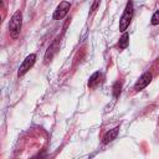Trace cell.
<instances>
[{"label": "cell", "mask_w": 159, "mask_h": 159, "mask_svg": "<svg viewBox=\"0 0 159 159\" xmlns=\"http://www.w3.org/2000/svg\"><path fill=\"white\" fill-rule=\"evenodd\" d=\"M21 25H22V14L21 11H16L9 22V31L12 39H17V36L20 35Z\"/></svg>", "instance_id": "1"}, {"label": "cell", "mask_w": 159, "mask_h": 159, "mask_svg": "<svg viewBox=\"0 0 159 159\" xmlns=\"http://www.w3.org/2000/svg\"><path fill=\"white\" fill-rule=\"evenodd\" d=\"M132 17H133V2L129 0L127 2V6L124 9V12H123V15H122V17L119 20V31L124 32L127 30V27L130 24Z\"/></svg>", "instance_id": "2"}, {"label": "cell", "mask_w": 159, "mask_h": 159, "mask_svg": "<svg viewBox=\"0 0 159 159\" xmlns=\"http://www.w3.org/2000/svg\"><path fill=\"white\" fill-rule=\"evenodd\" d=\"M35 61H36V55H35V53H30V55L22 61V63L20 65L19 71H17V76H19V77L24 76V75H25V73L34 66Z\"/></svg>", "instance_id": "3"}, {"label": "cell", "mask_w": 159, "mask_h": 159, "mask_svg": "<svg viewBox=\"0 0 159 159\" xmlns=\"http://www.w3.org/2000/svg\"><path fill=\"white\" fill-rule=\"evenodd\" d=\"M70 7H71V4H70L68 1H62V2H60V5L56 7V10H55V12H53V19H55V20H61V19H63V17L67 15Z\"/></svg>", "instance_id": "4"}, {"label": "cell", "mask_w": 159, "mask_h": 159, "mask_svg": "<svg viewBox=\"0 0 159 159\" xmlns=\"http://www.w3.org/2000/svg\"><path fill=\"white\" fill-rule=\"evenodd\" d=\"M152 78H153V75H152L150 72H145V73H143V75L139 77V80L137 81V83L134 84V89H135L137 92L144 89V88L150 83Z\"/></svg>", "instance_id": "5"}, {"label": "cell", "mask_w": 159, "mask_h": 159, "mask_svg": "<svg viewBox=\"0 0 159 159\" xmlns=\"http://www.w3.org/2000/svg\"><path fill=\"white\" fill-rule=\"evenodd\" d=\"M58 48H60V40H55V41L50 45V47L47 48V51H46V53H45V63H48V62L53 58V56L57 53Z\"/></svg>", "instance_id": "6"}, {"label": "cell", "mask_w": 159, "mask_h": 159, "mask_svg": "<svg viewBox=\"0 0 159 159\" xmlns=\"http://www.w3.org/2000/svg\"><path fill=\"white\" fill-rule=\"evenodd\" d=\"M118 130H119V128L117 127V128H113V129H109L104 135H103V139H102V143L103 144H107V143H109V142H112L116 137H117V134H118Z\"/></svg>", "instance_id": "7"}, {"label": "cell", "mask_w": 159, "mask_h": 159, "mask_svg": "<svg viewBox=\"0 0 159 159\" xmlns=\"http://www.w3.org/2000/svg\"><path fill=\"white\" fill-rule=\"evenodd\" d=\"M101 77H102L101 72H94V73L89 77V80H88V87H89V88H94L97 84H99Z\"/></svg>", "instance_id": "8"}, {"label": "cell", "mask_w": 159, "mask_h": 159, "mask_svg": "<svg viewBox=\"0 0 159 159\" xmlns=\"http://www.w3.org/2000/svg\"><path fill=\"white\" fill-rule=\"evenodd\" d=\"M128 45H129V35H128L127 32H124V34L122 35V37L119 39V41H118V47H119L120 50H123V48H125Z\"/></svg>", "instance_id": "9"}, {"label": "cell", "mask_w": 159, "mask_h": 159, "mask_svg": "<svg viewBox=\"0 0 159 159\" xmlns=\"http://www.w3.org/2000/svg\"><path fill=\"white\" fill-rule=\"evenodd\" d=\"M120 91H122V82H116L114 86H113V96L114 97H118L120 94Z\"/></svg>", "instance_id": "10"}, {"label": "cell", "mask_w": 159, "mask_h": 159, "mask_svg": "<svg viewBox=\"0 0 159 159\" xmlns=\"http://www.w3.org/2000/svg\"><path fill=\"white\" fill-rule=\"evenodd\" d=\"M158 17H159V11H155L153 17H152V25H158V22H159Z\"/></svg>", "instance_id": "11"}, {"label": "cell", "mask_w": 159, "mask_h": 159, "mask_svg": "<svg viewBox=\"0 0 159 159\" xmlns=\"http://www.w3.org/2000/svg\"><path fill=\"white\" fill-rule=\"evenodd\" d=\"M99 1H101V0H94V1H93V5L91 6V11H96V9H97L98 5H99Z\"/></svg>", "instance_id": "12"}, {"label": "cell", "mask_w": 159, "mask_h": 159, "mask_svg": "<svg viewBox=\"0 0 159 159\" xmlns=\"http://www.w3.org/2000/svg\"><path fill=\"white\" fill-rule=\"evenodd\" d=\"M0 21H1V16H0Z\"/></svg>", "instance_id": "13"}]
</instances>
